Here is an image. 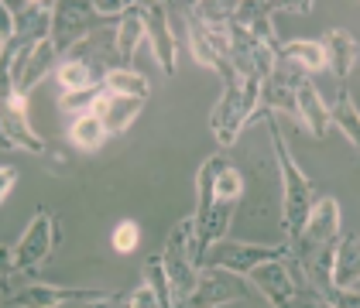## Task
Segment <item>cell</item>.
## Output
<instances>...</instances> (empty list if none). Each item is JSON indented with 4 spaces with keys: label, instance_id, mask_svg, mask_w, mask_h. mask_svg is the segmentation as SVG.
Here are the masks:
<instances>
[{
    "label": "cell",
    "instance_id": "obj_27",
    "mask_svg": "<svg viewBox=\"0 0 360 308\" xmlns=\"http://www.w3.org/2000/svg\"><path fill=\"white\" fill-rule=\"evenodd\" d=\"M213 196L220 199V202H240V196H244V178H240V171L233 168L230 161H226V165L217 171Z\"/></svg>",
    "mask_w": 360,
    "mask_h": 308
},
{
    "label": "cell",
    "instance_id": "obj_26",
    "mask_svg": "<svg viewBox=\"0 0 360 308\" xmlns=\"http://www.w3.org/2000/svg\"><path fill=\"white\" fill-rule=\"evenodd\" d=\"M103 93H107V83H96V86H89V89H79V93H62L58 96V110L65 113V116H72V120H79L86 113H93V107L100 103Z\"/></svg>",
    "mask_w": 360,
    "mask_h": 308
},
{
    "label": "cell",
    "instance_id": "obj_24",
    "mask_svg": "<svg viewBox=\"0 0 360 308\" xmlns=\"http://www.w3.org/2000/svg\"><path fill=\"white\" fill-rule=\"evenodd\" d=\"M56 79H58V86H62V93H79V89H89V86L103 83L86 62H72V58H62V62H58Z\"/></svg>",
    "mask_w": 360,
    "mask_h": 308
},
{
    "label": "cell",
    "instance_id": "obj_7",
    "mask_svg": "<svg viewBox=\"0 0 360 308\" xmlns=\"http://www.w3.org/2000/svg\"><path fill=\"white\" fill-rule=\"evenodd\" d=\"M113 21L100 18L93 0L89 4H79V0H58L56 4V25H52V41H56L58 55H65L69 48H76L79 41H86L89 34L103 31Z\"/></svg>",
    "mask_w": 360,
    "mask_h": 308
},
{
    "label": "cell",
    "instance_id": "obj_21",
    "mask_svg": "<svg viewBox=\"0 0 360 308\" xmlns=\"http://www.w3.org/2000/svg\"><path fill=\"white\" fill-rule=\"evenodd\" d=\"M330 120H333V127H340L347 134V140L360 151V110L347 86H340V93H336V103L330 107Z\"/></svg>",
    "mask_w": 360,
    "mask_h": 308
},
{
    "label": "cell",
    "instance_id": "obj_12",
    "mask_svg": "<svg viewBox=\"0 0 360 308\" xmlns=\"http://www.w3.org/2000/svg\"><path fill=\"white\" fill-rule=\"evenodd\" d=\"M292 89H295V110H299V123L312 138H326L333 127L330 107L323 103L316 83L309 79V72H302L299 65H292Z\"/></svg>",
    "mask_w": 360,
    "mask_h": 308
},
{
    "label": "cell",
    "instance_id": "obj_16",
    "mask_svg": "<svg viewBox=\"0 0 360 308\" xmlns=\"http://www.w3.org/2000/svg\"><path fill=\"white\" fill-rule=\"evenodd\" d=\"M275 14H278V0H237V11H233V25L248 28L257 41L281 48L275 38Z\"/></svg>",
    "mask_w": 360,
    "mask_h": 308
},
{
    "label": "cell",
    "instance_id": "obj_11",
    "mask_svg": "<svg viewBox=\"0 0 360 308\" xmlns=\"http://www.w3.org/2000/svg\"><path fill=\"white\" fill-rule=\"evenodd\" d=\"M248 295L250 288L240 274H230V271H220V267H202L195 291L186 298V305L179 308H223L230 302H244Z\"/></svg>",
    "mask_w": 360,
    "mask_h": 308
},
{
    "label": "cell",
    "instance_id": "obj_15",
    "mask_svg": "<svg viewBox=\"0 0 360 308\" xmlns=\"http://www.w3.org/2000/svg\"><path fill=\"white\" fill-rule=\"evenodd\" d=\"M319 45H323V52H326V69L333 72V79L340 86H347V79H350V72L357 69V58H360L357 38L347 28H330L319 38Z\"/></svg>",
    "mask_w": 360,
    "mask_h": 308
},
{
    "label": "cell",
    "instance_id": "obj_17",
    "mask_svg": "<svg viewBox=\"0 0 360 308\" xmlns=\"http://www.w3.org/2000/svg\"><path fill=\"white\" fill-rule=\"evenodd\" d=\"M182 18H186V34H189V48H193V58L199 62V65H206V69H213L217 76H226L230 72V62L217 52V45H213V34H210V28L195 18L193 4H186L182 7Z\"/></svg>",
    "mask_w": 360,
    "mask_h": 308
},
{
    "label": "cell",
    "instance_id": "obj_28",
    "mask_svg": "<svg viewBox=\"0 0 360 308\" xmlns=\"http://www.w3.org/2000/svg\"><path fill=\"white\" fill-rule=\"evenodd\" d=\"M141 247V226L134 220H124V223L113 226V250L117 253H134Z\"/></svg>",
    "mask_w": 360,
    "mask_h": 308
},
{
    "label": "cell",
    "instance_id": "obj_23",
    "mask_svg": "<svg viewBox=\"0 0 360 308\" xmlns=\"http://www.w3.org/2000/svg\"><path fill=\"white\" fill-rule=\"evenodd\" d=\"M107 138H110V134H107V127H103V120H100L96 113H86V116L69 123V140H72L79 151H96Z\"/></svg>",
    "mask_w": 360,
    "mask_h": 308
},
{
    "label": "cell",
    "instance_id": "obj_18",
    "mask_svg": "<svg viewBox=\"0 0 360 308\" xmlns=\"http://www.w3.org/2000/svg\"><path fill=\"white\" fill-rule=\"evenodd\" d=\"M144 103H148V100H131V96H120V93L107 89V93L100 96V103L93 107V113L103 120L107 134H124V130L141 116Z\"/></svg>",
    "mask_w": 360,
    "mask_h": 308
},
{
    "label": "cell",
    "instance_id": "obj_29",
    "mask_svg": "<svg viewBox=\"0 0 360 308\" xmlns=\"http://www.w3.org/2000/svg\"><path fill=\"white\" fill-rule=\"evenodd\" d=\"M288 308H336L326 298V295H319L316 288H309V284H299V291H295V298H292V305Z\"/></svg>",
    "mask_w": 360,
    "mask_h": 308
},
{
    "label": "cell",
    "instance_id": "obj_13",
    "mask_svg": "<svg viewBox=\"0 0 360 308\" xmlns=\"http://www.w3.org/2000/svg\"><path fill=\"white\" fill-rule=\"evenodd\" d=\"M141 21H144V31H148L155 62L162 65L165 76H175V38H172V28H168V7L165 4H141Z\"/></svg>",
    "mask_w": 360,
    "mask_h": 308
},
{
    "label": "cell",
    "instance_id": "obj_3",
    "mask_svg": "<svg viewBox=\"0 0 360 308\" xmlns=\"http://www.w3.org/2000/svg\"><path fill=\"white\" fill-rule=\"evenodd\" d=\"M264 123H268V138H271V147H275L278 158V171H281V220H285V229H288V240H295L299 233L305 229L309 216H312V182L305 178V171L299 168V161L292 158L288 144L278 130L275 113H261Z\"/></svg>",
    "mask_w": 360,
    "mask_h": 308
},
{
    "label": "cell",
    "instance_id": "obj_19",
    "mask_svg": "<svg viewBox=\"0 0 360 308\" xmlns=\"http://www.w3.org/2000/svg\"><path fill=\"white\" fill-rule=\"evenodd\" d=\"M333 284L336 288H354L360 284V236L343 233L336 253H333Z\"/></svg>",
    "mask_w": 360,
    "mask_h": 308
},
{
    "label": "cell",
    "instance_id": "obj_10",
    "mask_svg": "<svg viewBox=\"0 0 360 308\" xmlns=\"http://www.w3.org/2000/svg\"><path fill=\"white\" fill-rule=\"evenodd\" d=\"M28 96L4 89V116H0V134H4V147H21L28 154L45 158L49 144L31 130V116H28Z\"/></svg>",
    "mask_w": 360,
    "mask_h": 308
},
{
    "label": "cell",
    "instance_id": "obj_25",
    "mask_svg": "<svg viewBox=\"0 0 360 308\" xmlns=\"http://www.w3.org/2000/svg\"><path fill=\"white\" fill-rule=\"evenodd\" d=\"M107 83V89H113V93H120V96H131V100H148L151 96V83L141 76V72H134V69H127V65H120V69H113L110 76L103 79Z\"/></svg>",
    "mask_w": 360,
    "mask_h": 308
},
{
    "label": "cell",
    "instance_id": "obj_14",
    "mask_svg": "<svg viewBox=\"0 0 360 308\" xmlns=\"http://www.w3.org/2000/svg\"><path fill=\"white\" fill-rule=\"evenodd\" d=\"M254 288L271 302V308H288L292 305V298H295V291H299V281L292 274V267H288V260H275V264H261L254 274Z\"/></svg>",
    "mask_w": 360,
    "mask_h": 308
},
{
    "label": "cell",
    "instance_id": "obj_8",
    "mask_svg": "<svg viewBox=\"0 0 360 308\" xmlns=\"http://www.w3.org/2000/svg\"><path fill=\"white\" fill-rule=\"evenodd\" d=\"M110 298L107 291H83V288H58L49 281H28V284H18L4 295V305L7 308H58V305H89V302H103Z\"/></svg>",
    "mask_w": 360,
    "mask_h": 308
},
{
    "label": "cell",
    "instance_id": "obj_1",
    "mask_svg": "<svg viewBox=\"0 0 360 308\" xmlns=\"http://www.w3.org/2000/svg\"><path fill=\"white\" fill-rule=\"evenodd\" d=\"M343 236V213L333 196L316 199L305 229L288 240V267L299 284L316 288L319 295L333 291V253Z\"/></svg>",
    "mask_w": 360,
    "mask_h": 308
},
{
    "label": "cell",
    "instance_id": "obj_6",
    "mask_svg": "<svg viewBox=\"0 0 360 308\" xmlns=\"http://www.w3.org/2000/svg\"><path fill=\"white\" fill-rule=\"evenodd\" d=\"M275 260H288V243L285 247H264V243H240V240H220L213 243L206 257L199 260V267H220L230 274L250 278L261 264H275Z\"/></svg>",
    "mask_w": 360,
    "mask_h": 308
},
{
    "label": "cell",
    "instance_id": "obj_22",
    "mask_svg": "<svg viewBox=\"0 0 360 308\" xmlns=\"http://www.w3.org/2000/svg\"><path fill=\"white\" fill-rule=\"evenodd\" d=\"M141 38H148V31H144V21H141V4H134V7L117 21V58H120V62H131L134 52H138Z\"/></svg>",
    "mask_w": 360,
    "mask_h": 308
},
{
    "label": "cell",
    "instance_id": "obj_9",
    "mask_svg": "<svg viewBox=\"0 0 360 308\" xmlns=\"http://www.w3.org/2000/svg\"><path fill=\"white\" fill-rule=\"evenodd\" d=\"M14 18V41L4 48V58L18 48H28V45H41L52 38V25H56V4H45V0H31V4H18V0H7L4 4Z\"/></svg>",
    "mask_w": 360,
    "mask_h": 308
},
{
    "label": "cell",
    "instance_id": "obj_30",
    "mask_svg": "<svg viewBox=\"0 0 360 308\" xmlns=\"http://www.w3.org/2000/svg\"><path fill=\"white\" fill-rule=\"evenodd\" d=\"M127 302H131V308H162L158 291H155L148 281H141V288H134V291L127 295Z\"/></svg>",
    "mask_w": 360,
    "mask_h": 308
},
{
    "label": "cell",
    "instance_id": "obj_31",
    "mask_svg": "<svg viewBox=\"0 0 360 308\" xmlns=\"http://www.w3.org/2000/svg\"><path fill=\"white\" fill-rule=\"evenodd\" d=\"M336 308H360V291L357 288H336L333 284V291L326 295Z\"/></svg>",
    "mask_w": 360,
    "mask_h": 308
},
{
    "label": "cell",
    "instance_id": "obj_20",
    "mask_svg": "<svg viewBox=\"0 0 360 308\" xmlns=\"http://www.w3.org/2000/svg\"><path fill=\"white\" fill-rule=\"evenodd\" d=\"M278 58H281V62L299 65V69L309 72V76L326 69V52H323V45H319V41H285V45L278 48Z\"/></svg>",
    "mask_w": 360,
    "mask_h": 308
},
{
    "label": "cell",
    "instance_id": "obj_4",
    "mask_svg": "<svg viewBox=\"0 0 360 308\" xmlns=\"http://www.w3.org/2000/svg\"><path fill=\"white\" fill-rule=\"evenodd\" d=\"M162 267H165V278L172 284L175 308L186 305V298L199 284V271H202L199 260H195V216H186L168 233V243L162 250Z\"/></svg>",
    "mask_w": 360,
    "mask_h": 308
},
{
    "label": "cell",
    "instance_id": "obj_33",
    "mask_svg": "<svg viewBox=\"0 0 360 308\" xmlns=\"http://www.w3.org/2000/svg\"><path fill=\"white\" fill-rule=\"evenodd\" d=\"M83 308H131V302L127 298H117V295H110V298H103V302H89V305Z\"/></svg>",
    "mask_w": 360,
    "mask_h": 308
},
{
    "label": "cell",
    "instance_id": "obj_32",
    "mask_svg": "<svg viewBox=\"0 0 360 308\" xmlns=\"http://www.w3.org/2000/svg\"><path fill=\"white\" fill-rule=\"evenodd\" d=\"M14 185H18V171L14 168H4V178H0V199H7L14 192Z\"/></svg>",
    "mask_w": 360,
    "mask_h": 308
},
{
    "label": "cell",
    "instance_id": "obj_5",
    "mask_svg": "<svg viewBox=\"0 0 360 308\" xmlns=\"http://www.w3.org/2000/svg\"><path fill=\"white\" fill-rule=\"evenodd\" d=\"M56 220H52V213L49 209H38L34 213V220L28 223V229L21 233V240L11 247L7 253V267H4V274L7 281H14L18 274H31V271H38L45 260H49V253L56 247Z\"/></svg>",
    "mask_w": 360,
    "mask_h": 308
},
{
    "label": "cell",
    "instance_id": "obj_2",
    "mask_svg": "<svg viewBox=\"0 0 360 308\" xmlns=\"http://www.w3.org/2000/svg\"><path fill=\"white\" fill-rule=\"evenodd\" d=\"M261 86H264V79L240 76L233 65L223 76V93L210 113V130L223 151L233 147L240 130L248 127V120H254V113H261Z\"/></svg>",
    "mask_w": 360,
    "mask_h": 308
}]
</instances>
